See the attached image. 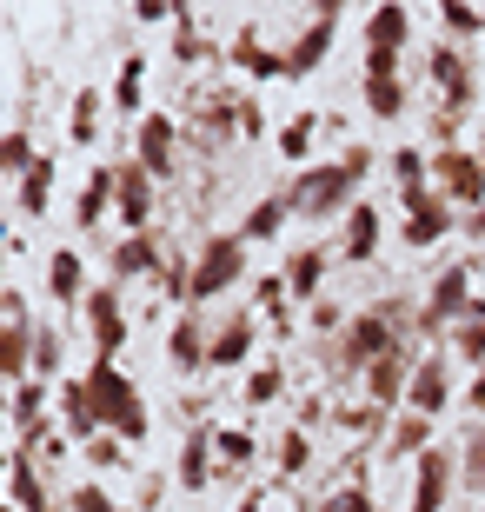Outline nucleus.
Instances as JSON below:
<instances>
[{
  "mask_svg": "<svg viewBox=\"0 0 485 512\" xmlns=\"http://www.w3.org/2000/svg\"><path fill=\"white\" fill-rule=\"evenodd\" d=\"M379 167L373 147H346L339 160H313V167H299V180L286 187L293 200V220H346L359 207V187H366V173Z\"/></svg>",
  "mask_w": 485,
  "mask_h": 512,
  "instance_id": "obj_1",
  "label": "nucleus"
},
{
  "mask_svg": "<svg viewBox=\"0 0 485 512\" xmlns=\"http://www.w3.org/2000/svg\"><path fill=\"white\" fill-rule=\"evenodd\" d=\"M87 393H94V406H100V426H107L113 439H127V446H140V439L153 433V413H147V393L133 386V373L120 360H94L87 373Z\"/></svg>",
  "mask_w": 485,
  "mask_h": 512,
  "instance_id": "obj_2",
  "label": "nucleus"
},
{
  "mask_svg": "<svg viewBox=\"0 0 485 512\" xmlns=\"http://www.w3.org/2000/svg\"><path fill=\"white\" fill-rule=\"evenodd\" d=\"M472 266H479V260L466 253V260H446L439 273H432L426 300H419V326H412L419 340H446L452 326L466 320V306L479 300V293H472Z\"/></svg>",
  "mask_w": 485,
  "mask_h": 512,
  "instance_id": "obj_3",
  "label": "nucleus"
},
{
  "mask_svg": "<svg viewBox=\"0 0 485 512\" xmlns=\"http://www.w3.org/2000/svg\"><path fill=\"white\" fill-rule=\"evenodd\" d=\"M246 240L240 233H206L200 253H193V306H213L220 293H233V286L246 280Z\"/></svg>",
  "mask_w": 485,
  "mask_h": 512,
  "instance_id": "obj_4",
  "label": "nucleus"
},
{
  "mask_svg": "<svg viewBox=\"0 0 485 512\" xmlns=\"http://www.w3.org/2000/svg\"><path fill=\"white\" fill-rule=\"evenodd\" d=\"M426 80L439 87V114L472 120V107H479V67H472V54L459 47V40H439V47H432Z\"/></svg>",
  "mask_w": 485,
  "mask_h": 512,
  "instance_id": "obj_5",
  "label": "nucleus"
},
{
  "mask_svg": "<svg viewBox=\"0 0 485 512\" xmlns=\"http://www.w3.org/2000/svg\"><path fill=\"white\" fill-rule=\"evenodd\" d=\"M0 380L7 386H20V380H34V346H40V326H34V313H27V293L20 286H7L0 293Z\"/></svg>",
  "mask_w": 485,
  "mask_h": 512,
  "instance_id": "obj_6",
  "label": "nucleus"
},
{
  "mask_svg": "<svg viewBox=\"0 0 485 512\" xmlns=\"http://www.w3.org/2000/svg\"><path fill=\"white\" fill-rule=\"evenodd\" d=\"M399 207H406V220H399V240H406L412 253H419V247H439V240H446V233L466 220V213L452 207L439 187H406V193H399Z\"/></svg>",
  "mask_w": 485,
  "mask_h": 512,
  "instance_id": "obj_7",
  "label": "nucleus"
},
{
  "mask_svg": "<svg viewBox=\"0 0 485 512\" xmlns=\"http://www.w3.org/2000/svg\"><path fill=\"white\" fill-rule=\"evenodd\" d=\"M432 187L446 193L459 213L485 207V153H472V147H432Z\"/></svg>",
  "mask_w": 485,
  "mask_h": 512,
  "instance_id": "obj_8",
  "label": "nucleus"
},
{
  "mask_svg": "<svg viewBox=\"0 0 485 512\" xmlns=\"http://www.w3.org/2000/svg\"><path fill=\"white\" fill-rule=\"evenodd\" d=\"M54 380H20V386H7V426H14V446H27L34 453L40 439L54 433Z\"/></svg>",
  "mask_w": 485,
  "mask_h": 512,
  "instance_id": "obj_9",
  "label": "nucleus"
},
{
  "mask_svg": "<svg viewBox=\"0 0 485 512\" xmlns=\"http://www.w3.org/2000/svg\"><path fill=\"white\" fill-rule=\"evenodd\" d=\"M80 320H87V340H94V360H120V346H127V306H120V286L100 280L80 306Z\"/></svg>",
  "mask_w": 485,
  "mask_h": 512,
  "instance_id": "obj_10",
  "label": "nucleus"
},
{
  "mask_svg": "<svg viewBox=\"0 0 485 512\" xmlns=\"http://www.w3.org/2000/svg\"><path fill=\"white\" fill-rule=\"evenodd\" d=\"M133 160L153 173V180H173L180 173V120L167 107H153L140 127H133Z\"/></svg>",
  "mask_w": 485,
  "mask_h": 512,
  "instance_id": "obj_11",
  "label": "nucleus"
},
{
  "mask_svg": "<svg viewBox=\"0 0 485 512\" xmlns=\"http://www.w3.org/2000/svg\"><path fill=\"white\" fill-rule=\"evenodd\" d=\"M7 506L14 512H60L54 486L40 473V459L27 453V446H14V439H7Z\"/></svg>",
  "mask_w": 485,
  "mask_h": 512,
  "instance_id": "obj_12",
  "label": "nucleus"
},
{
  "mask_svg": "<svg viewBox=\"0 0 485 512\" xmlns=\"http://www.w3.org/2000/svg\"><path fill=\"white\" fill-rule=\"evenodd\" d=\"M167 360H173V373H187V380H200V373H206V360H213V333H206V313H200V306L173 313V326H167Z\"/></svg>",
  "mask_w": 485,
  "mask_h": 512,
  "instance_id": "obj_13",
  "label": "nucleus"
},
{
  "mask_svg": "<svg viewBox=\"0 0 485 512\" xmlns=\"http://www.w3.org/2000/svg\"><path fill=\"white\" fill-rule=\"evenodd\" d=\"M452 473H459V459H452L446 446H426V453L412 459V506L406 512H446Z\"/></svg>",
  "mask_w": 485,
  "mask_h": 512,
  "instance_id": "obj_14",
  "label": "nucleus"
},
{
  "mask_svg": "<svg viewBox=\"0 0 485 512\" xmlns=\"http://www.w3.org/2000/svg\"><path fill=\"white\" fill-rule=\"evenodd\" d=\"M113 167H120V200H113V220H120L127 233H153V187H160V180H153L140 160H113Z\"/></svg>",
  "mask_w": 485,
  "mask_h": 512,
  "instance_id": "obj_15",
  "label": "nucleus"
},
{
  "mask_svg": "<svg viewBox=\"0 0 485 512\" xmlns=\"http://www.w3.org/2000/svg\"><path fill=\"white\" fill-rule=\"evenodd\" d=\"M452 406V360L432 346V353H419V366H412V393H406V413H426L439 419Z\"/></svg>",
  "mask_w": 485,
  "mask_h": 512,
  "instance_id": "obj_16",
  "label": "nucleus"
},
{
  "mask_svg": "<svg viewBox=\"0 0 485 512\" xmlns=\"http://www.w3.org/2000/svg\"><path fill=\"white\" fill-rule=\"evenodd\" d=\"M412 366H419V353H386V360H373L366 366V399H373L379 413H392V406H406V393H412Z\"/></svg>",
  "mask_w": 485,
  "mask_h": 512,
  "instance_id": "obj_17",
  "label": "nucleus"
},
{
  "mask_svg": "<svg viewBox=\"0 0 485 512\" xmlns=\"http://www.w3.org/2000/svg\"><path fill=\"white\" fill-rule=\"evenodd\" d=\"M54 406H60V433L80 439V446H94V439L107 433V426H100L94 393H87V380H60V386H54Z\"/></svg>",
  "mask_w": 485,
  "mask_h": 512,
  "instance_id": "obj_18",
  "label": "nucleus"
},
{
  "mask_svg": "<svg viewBox=\"0 0 485 512\" xmlns=\"http://www.w3.org/2000/svg\"><path fill=\"white\" fill-rule=\"evenodd\" d=\"M333 34H339V0H319V20L293 40V47H286V74H293V80H299V74H313L319 60L333 54Z\"/></svg>",
  "mask_w": 485,
  "mask_h": 512,
  "instance_id": "obj_19",
  "label": "nucleus"
},
{
  "mask_svg": "<svg viewBox=\"0 0 485 512\" xmlns=\"http://www.w3.org/2000/svg\"><path fill=\"white\" fill-rule=\"evenodd\" d=\"M107 266H113V280H160L167 240H160V233H127V240L107 253Z\"/></svg>",
  "mask_w": 485,
  "mask_h": 512,
  "instance_id": "obj_20",
  "label": "nucleus"
},
{
  "mask_svg": "<svg viewBox=\"0 0 485 512\" xmlns=\"http://www.w3.org/2000/svg\"><path fill=\"white\" fill-rule=\"evenodd\" d=\"M113 200H120V167H113V160H94L87 187H80V207H74V227L80 233H100V220L113 213Z\"/></svg>",
  "mask_w": 485,
  "mask_h": 512,
  "instance_id": "obj_21",
  "label": "nucleus"
},
{
  "mask_svg": "<svg viewBox=\"0 0 485 512\" xmlns=\"http://www.w3.org/2000/svg\"><path fill=\"white\" fill-rule=\"evenodd\" d=\"M47 293H54V306H67V313H80L87 306V260H80L74 247H54L47 253Z\"/></svg>",
  "mask_w": 485,
  "mask_h": 512,
  "instance_id": "obj_22",
  "label": "nucleus"
},
{
  "mask_svg": "<svg viewBox=\"0 0 485 512\" xmlns=\"http://www.w3.org/2000/svg\"><path fill=\"white\" fill-rule=\"evenodd\" d=\"M253 340H260V313H233V320L213 333V360H206V373H233V366L253 360Z\"/></svg>",
  "mask_w": 485,
  "mask_h": 512,
  "instance_id": "obj_23",
  "label": "nucleus"
},
{
  "mask_svg": "<svg viewBox=\"0 0 485 512\" xmlns=\"http://www.w3.org/2000/svg\"><path fill=\"white\" fill-rule=\"evenodd\" d=\"M220 479V453H213V426H187L180 439V486L187 493H206Z\"/></svg>",
  "mask_w": 485,
  "mask_h": 512,
  "instance_id": "obj_24",
  "label": "nucleus"
},
{
  "mask_svg": "<svg viewBox=\"0 0 485 512\" xmlns=\"http://www.w3.org/2000/svg\"><path fill=\"white\" fill-rule=\"evenodd\" d=\"M326 260H333V253L319 247V240H306V247L286 253L280 273H286V286H293V300H299V306H313V300H319V286H326Z\"/></svg>",
  "mask_w": 485,
  "mask_h": 512,
  "instance_id": "obj_25",
  "label": "nucleus"
},
{
  "mask_svg": "<svg viewBox=\"0 0 485 512\" xmlns=\"http://www.w3.org/2000/svg\"><path fill=\"white\" fill-rule=\"evenodd\" d=\"M379 213H373V200H359L353 213H346V233H339V260H353V266H373V253H379Z\"/></svg>",
  "mask_w": 485,
  "mask_h": 512,
  "instance_id": "obj_26",
  "label": "nucleus"
},
{
  "mask_svg": "<svg viewBox=\"0 0 485 512\" xmlns=\"http://www.w3.org/2000/svg\"><path fill=\"white\" fill-rule=\"evenodd\" d=\"M47 200H54V153H40L34 167L14 180V213H20V220H40Z\"/></svg>",
  "mask_w": 485,
  "mask_h": 512,
  "instance_id": "obj_27",
  "label": "nucleus"
},
{
  "mask_svg": "<svg viewBox=\"0 0 485 512\" xmlns=\"http://www.w3.org/2000/svg\"><path fill=\"white\" fill-rule=\"evenodd\" d=\"M286 220H293V200H286V193H266V200H253V207L240 213V227H233V233L253 247V240H280Z\"/></svg>",
  "mask_w": 485,
  "mask_h": 512,
  "instance_id": "obj_28",
  "label": "nucleus"
},
{
  "mask_svg": "<svg viewBox=\"0 0 485 512\" xmlns=\"http://www.w3.org/2000/svg\"><path fill=\"white\" fill-rule=\"evenodd\" d=\"M406 40H412V14L399 7V0H386V7L366 14V47H379V54H406Z\"/></svg>",
  "mask_w": 485,
  "mask_h": 512,
  "instance_id": "obj_29",
  "label": "nucleus"
},
{
  "mask_svg": "<svg viewBox=\"0 0 485 512\" xmlns=\"http://www.w3.org/2000/svg\"><path fill=\"white\" fill-rule=\"evenodd\" d=\"M233 67H240L246 80H293V74H286V54H273V47H266L253 27L233 40Z\"/></svg>",
  "mask_w": 485,
  "mask_h": 512,
  "instance_id": "obj_30",
  "label": "nucleus"
},
{
  "mask_svg": "<svg viewBox=\"0 0 485 512\" xmlns=\"http://www.w3.org/2000/svg\"><path fill=\"white\" fill-rule=\"evenodd\" d=\"M113 107L133 120H147V54H120V74H113Z\"/></svg>",
  "mask_w": 485,
  "mask_h": 512,
  "instance_id": "obj_31",
  "label": "nucleus"
},
{
  "mask_svg": "<svg viewBox=\"0 0 485 512\" xmlns=\"http://www.w3.org/2000/svg\"><path fill=\"white\" fill-rule=\"evenodd\" d=\"M432 426H439V419H426V413H399L392 419V433H386V459H419L426 453V446H439V439H432Z\"/></svg>",
  "mask_w": 485,
  "mask_h": 512,
  "instance_id": "obj_32",
  "label": "nucleus"
},
{
  "mask_svg": "<svg viewBox=\"0 0 485 512\" xmlns=\"http://www.w3.org/2000/svg\"><path fill=\"white\" fill-rule=\"evenodd\" d=\"M206 54H220V47H213V34H200V14H193V7H180V20H173V60H180V67H200Z\"/></svg>",
  "mask_w": 485,
  "mask_h": 512,
  "instance_id": "obj_33",
  "label": "nucleus"
},
{
  "mask_svg": "<svg viewBox=\"0 0 485 512\" xmlns=\"http://www.w3.org/2000/svg\"><path fill=\"white\" fill-rule=\"evenodd\" d=\"M213 453H220V479H233L240 466H253V459H260V439L240 433V426H213Z\"/></svg>",
  "mask_w": 485,
  "mask_h": 512,
  "instance_id": "obj_34",
  "label": "nucleus"
},
{
  "mask_svg": "<svg viewBox=\"0 0 485 512\" xmlns=\"http://www.w3.org/2000/svg\"><path fill=\"white\" fill-rule=\"evenodd\" d=\"M446 346H452V353H459L466 366H485V300L466 306V320L446 333Z\"/></svg>",
  "mask_w": 485,
  "mask_h": 512,
  "instance_id": "obj_35",
  "label": "nucleus"
},
{
  "mask_svg": "<svg viewBox=\"0 0 485 512\" xmlns=\"http://www.w3.org/2000/svg\"><path fill=\"white\" fill-rule=\"evenodd\" d=\"M34 133H27V120H7V133H0V173H7V187H14L20 173L34 167Z\"/></svg>",
  "mask_w": 485,
  "mask_h": 512,
  "instance_id": "obj_36",
  "label": "nucleus"
},
{
  "mask_svg": "<svg viewBox=\"0 0 485 512\" xmlns=\"http://www.w3.org/2000/svg\"><path fill=\"white\" fill-rule=\"evenodd\" d=\"M386 167H392V180H399V193H406V187H432V153L419 147V140L392 147V153H386Z\"/></svg>",
  "mask_w": 485,
  "mask_h": 512,
  "instance_id": "obj_37",
  "label": "nucleus"
},
{
  "mask_svg": "<svg viewBox=\"0 0 485 512\" xmlns=\"http://www.w3.org/2000/svg\"><path fill=\"white\" fill-rule=\"evenodd\" d=\"M100 107H107L100 87H80L74 94V120H67V140H74V147H94L100 140Z\"/></svg>",
  "mask_w": 485,
  "mask_h": 512,
  "instance_id": "obj_38",
  "label": "nucleus"
},
{
  "mask_svg": "<svg viewBox=\"0 0 485 512\" xmlns=\"http://www.w3.org/2000/svg\"><path fill=\"white\" fill-rule=\"evenodd\" d=\"M406 107H412L406 80H366V114H373V120H399Z\"/></svg>",
  "mask_w": 485,
  "mask_h": 512,
  "instance_id": "obj_39",
  "label": "nucleus"
},
{
  "mask_svg": "<svg viewBox=\"0 0 485 512\" xmlns=\"http://www.w3.org/2000/svg\"><path fill=\"white\" fill-rule=\"evenodd\" d=\"M313 140H319V114H313V107H299V114L280 127V160H306Z\"/></svg>",
  "mask_w": 485,
  "mask_h": 512,
  "instance_id": "obj_40",
  "label": "nucleus"
},
{
  "mask_svg": "<svg viewBox=\"0 0 485 512\" xmlns=\"http://www.w3.org/2000/svg\"><path fill=\"white\" fill-rule=\"evenodd\" d=\"M333 419H339V433H353V439H379V433L392 426V413H379L373 399H359V406H339Z\"/></svg>",
  "mask_w": 485,
  "mask_h": 512,
  "instance_id": "obj_41",
  "label": "nucleus"
},
{
  "mask_svg": "<svg viewBox=\"0 0 485 512\" xmlns=\"http://www.w3.org/2000/svg\"><path fill=\"white\" fill-rule=\"evenodd\" d=\"M240 393H246V406H273V399L286 393V366H280V360H260L253 373H246Z\"/></svg>",
  "mask_w": 485,
  "mask_h": 512,
  "instance_id": "obj_42",
  "label": "nucleus"
},
{
  "mask_svg": "<svg viewBox=\"0 0 485 512\" xmlns=\"http://www.w3.org/2000/svg\"><path fill=\"white\" fill-rule=\"evenodd\" d=\"M306 466H313V433L306 426H286L280 433V479H299Z\"/></svg>",
  "mask_w": 485,
  "mask_h": 512,
  "instance_id": "obj_43",
  "label": "nucleus"
},
{
  "mask_svg": "<svg viewBox=\"0 0 485 512\" xmlns=\"http://www.w3.org/2000/svg\"><path fill=\"white\" fill-rule=\"evenodd\" d=\"M60 360H67V340H60V326H40V346H34V380H54V386H60Z\"/></svg>",
  "mask_w": 485,
  "mask_h": 512,
  "instance_id": "obj_44",
  "label": "nucleus"
},
{
  "mask_svg": "<svg viewBox=\"0 0 485 512\" xmlns=\"http://www.w3.org/2000/svg\"><path fill=\"white\" fill-rule=\"evenodd\" d=\"M439 20H446L452 40H479L485 34V7H466V0H446V7H439Z\"/></svg>",
  "mask_w": 485,
  "mask_h": 512,
  "instance_id": "obj_45",
  "label": "nucleus"
},
{
  "mask_svg": "<svg viewBox=\"0 0 485 512\" xmlns=\"http://www.w3.org/2000/svg\"><path fill=\"white\" fill-rule=\"evenodd\" d=\"M313 512H379V506H373V486H359V479H346V486H339V493H326Z\"/></svg>",
  "mask_w": 485,
  "mask_h": 512,
  "instance_id": "obj_46",
  "label": "nucleus"
},
{
  "mask_svg": "<svg viewBox=\"0 0 485 512\" xmlns=\"http://www.w3.org/2000/svg\"><path fill=\"white\" fill-rule=\"evenodd\" d=\"M67 512H120V506H113V493L100 479H80L74 493H67Z\"/></svg>",
  "mask_w": 485,
  "mask_h": 512,
  "instance_id": "obj_47",
  "label": "nucleus"
},
{
  "mask_svg": "<svg viewBox=\"0 0 485 512\" xmlns=\"http://www.w3.org/2000/svg\"><path fill=\"white\" fill-rule=\"evenodd\" d=\"M466 486H472V493H485V419L466 433Z\"/></svg>",
  "mask_w": 485,
  "mask_h": 512,
  "instance_id": "obj_48",
  "label": "nucleus"
},
{
  "mask_svg": "<svg viewBox=\"0 0 485 512\" xmlns=\"http://www.w3.org/2000/svg\"><path fill=\"white\" fill-rule=\"evenodd\" d=\"M87 459H94V473H100V466H127V439H113V433H100L94 446H87Z\"/></svg>",
  "mask_w": 485,
  "mask_h": 512,
  "instance_id": "obj_49",
  "label": "nucleus"
},
{
  "mask_svg": "<svg viewBox=\"0 0 485 512\" xmlns=\"http://www.w3.org/2000/svg\"><path fill=\"white\" fill-rule=\"evenodd\" d=\"M366 80H406V60H399V54H379V47H366Z\"/></svg>",
  "mask_w": 485,
  "mask_h": 512,
  "instance_id": "obj_50",
  "label": "nucleus"
},
{
  "mask_svg": "<svg viewBox=\"0 0 485 512\" xmlns=\"http://www.w3.org/2000/svg\"><path fill=\"white\" fill-rule=\"evenodd\" d=\"M240 140H266V107L260 100H240Z\"/></svg>",
  "mask_w": 485,
  "mask_h": 512,
  "instance_id": "obj_51",
  "label": "nucleus"
},
{
  "mask_svg": "<svg viewBox=\"0 0 485 512\" xmlns=\"http://www.w3.org/2000/svg\"><path fill=\"white\" fill-rule=\"evenodd\" d=\"M466 413L485 419V366H472V386H466Z\"/></svg>",
  "mask_w": 485,
  "mask_h": 512,
  "instance_id": "obj_52",
  "label": "nucleus"
},
{
  "mask_svg": "<svg viewBox=\"0 0 485 512\" xmlns=\"http://www.w3.org/2000/svg\"><path fill=\"white\" fill-rule=\"evenodd\" d=\"M133 20H180V7H167V0H140V7H133Z\"/></svg>",
  "mask_w": 485,
  "mask_h": 512,
  "instance_id": "obj_53",
  "label": "nucleus"
},
{
  "mask_svg": "<svg viewBox=\"0 0 485 512\" xmlns=\"http://www.w3.org/2000/svg\"><path fill=\"white\" fill-rule=\"evenodd\" d=\"M459 233H466L472 247H485V207H472V213H466V220H459Z\"/></svg>",
  "mask_w": 485,
  "mask_h": 512,
  "instance_id": "obj_54",
  "label": "nucleus"
},
{
  "mask_svg": "<svg viewBox=\"0 0 485 512\" xmlns=\"http://www.w3.org/2000/svg\"><path fill=\"white\" fill-rule=\"evenodd\" d=\"M240 512H266V506H260V493H246V506H240Z\"/></svg>",
  "mask_w": 485,
  "mask_h": 512,
  "instance_id": "obj_55",
  "label": "nucleus"
},
{
  "mask_svg": "<svg viewBox=\"0 0 485 512\" xmlns=\"http://www.w3.org/2000/svg\"><path fill=\"white\" fill-rule=\"evenodd\" d=\"M7 512H14V506H7Z\"/></svg>",
  "mask_w": 485,
  "mask_h": 512,
  "instance_id": "obj_56",
  "label": "nucleus"
}]
</instances>
